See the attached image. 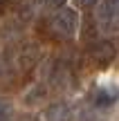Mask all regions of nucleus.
<instances>
[{"mask_svg": "<svg viewBox=\"0 0 119 121\" xmlns=\"http://www.w3.org/2000/svg\"><path fill=\"white\" fill-rule=\"evenodd\" d=\"M88 99L94 108H110L112 103L119 101V90L117 87H94Z\"/></svg>", "mask_w": 119, "mask_h": 121, "instance_id": "4", "label": "nucleus"}, {"mask_svg": "<svg viewBox=\"0 0 119 121\" xmlns=\"http://www.w3.org/2000/svg\"><path fill=\"white\" fill-rule=\"evenodd\" d=\"M40 56H43L40 47L34 45V43H29V45H25V47L20 49V54H18V65H20L22 69H31V67H36V63L40 60Z\"/></svg>", "mask_w": 119, "mask_h": 121, "instance_id": "5", "label": "nucleus"}, {"mask_svg": "<svg viewBox=\"0 0 119 121\" xmlns=\"http://www.w3.org/2000/svg\"><path fill=\"white\" fill-rule=\"evenodd\" d=\"M43 2H45V7H47V9H54V11H58V9L65 7L67 0H43Z\"/></svg>", "mask_w": 119, "mask_h": 121, "instance_id": "7", "label": "nucleus"}, {"mask_svg": "<svg viewBox=\"0 0 119 121\" xmlns=\"http://www.w3.org/2000/svg\"><path fill=\"white\" fill-rule=\"evenodd\" d=\"M97 27L103 34H117L119 31V0H101L97 7Z\"/></svg>", "mask_w": 119, "mask_h": 121, "instance_id": "2", "label": "nucleus"}, {"mask_svg": "<svg viewBox=\"0 0 119 121\" xmlns=\"http://www.w3.org/2000/svg\"><path fill=\"white\" fill-rule=\"evenodd\" d=\"M117 56V47L110 40H94L88 47V58L92 60L97 67H108Z\"/></svg>", "mask_w": 119, "mask_h": 121, "instance_id": "3", "label": "nucleus"}, {"mask_svg": "<svg viewBox=\"0 0 119 121\" xmlns=\"http://www.w3.org/2000/svg\"><path fill=\"white\" fill-rule=\"evenodd\" d=\"M72 2H74L76 7H81V9H90V7H94L99 0H72Z\"/></svg>", "mask_w": 119, "mask_h": 121, "instance_id": "8", "label": "nucleus"}, {"mask_svg": "<svg viewBox=\"0 0 119 121\" xmlns=\"http://www.w3.org/2000/svg\"><path fill=\"white\" fill-rule=\"evenodd\" d=\"M45 121H72V110L67 103H52L43 114Z\"/></svg>", "mask_w": 119, "mask_h": 121, "instance_id": "6", "label": "nucleus"}, {"mask_svg": "<svg viewBox=\"0 0 119 121\" xmlns=\"http://www.w3.org/2000/svg\"><path fill=\"white\" fill-rule=\"evenodd\" d=\"M79 11L72 7H63L58 9V11H54V16L49 18V27H52L54 34H58L61 38H72V36H76V31H79Z\"/></svg>", "mask_w": 119, "mask_h": 121, "instance_id": "1", "label": "nucleus"}]
</instances>
